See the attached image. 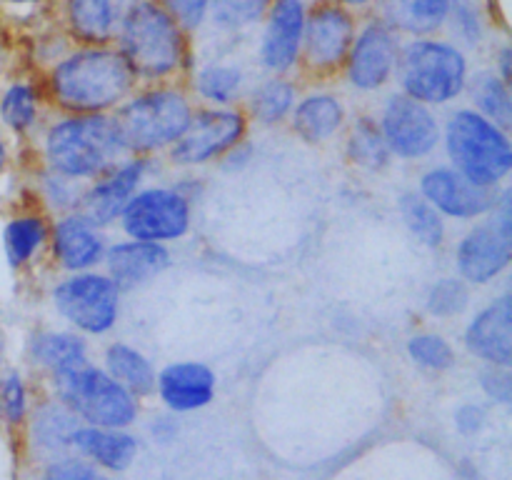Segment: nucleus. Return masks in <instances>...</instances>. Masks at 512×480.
I'll return each mask as SVG.
<instances>
[{
  "label": "nucleus",
  "mask_w": 512,
  "mask_h": 480,
  "mask_svg": "<svg viewBox=\"0 0 512 480\" xmlns=\"http://www.w3.org/2000/svg\"><path fill=\"white\" fill-rule=\"evenodd\" d=\"M48 238L50 225L40 213L13 215L3 228V253L10 268L20 270L33 263L48 245Z\"/></svg>",
  "instance_id": "nucleus-30"
},
{
  "label": "nucleus",
  "mask_w": 512,
  "mask_h": 480,
  "mask_svg": "<svg viewBox=\"0 0 512 480\" xmlns=\"http://www.w3.org/2000/svg\"><path fill=\"white\" fill-rule=\"evenodd\" d=\"M50 253L58 268L65 273H85L95 265L103 263L105 258V235L95 223H90L83 213L60 215L50 228Z\"/></svg>",
  "instance_id": "nucleus-19"
},
{
  "label": "nucleus",
  "mask_w": 512,
  "mask_h": 480,
  "mask_svg": "<svg viewBox=\"0 0 512 480\" xmlns=\"http://www.w3.org/2000/svg\"><path fill=\"white\" fill-rule=\"evenodd\" d=\"M95 468L78 458H60L45 468L43 480H93Z\"/></svg>",
  "instance_id": "nucleus-44"
},
{
  "label": "nucleus",
  "mask_w": 512,
  "mask_h": 480,
  "mask_svg": "<svg viewBox=\"0 0 512 480\" xmlns=\"http://www.w3.org/2000/svg\"><path fill=\"white\" fill-rule=\"evenodd\" d=\"M470 78V60L463 48L433 35V38H410L400 45L395 80L400 93L428 108H440L460 95Z\"/></svg>",
  "instance_id": "nucleus-5"
},
{
  "label": "nucleus",
  "mask_w": 512,
  "mask_h": 480,
  "mask_svg": "<svg viewBox=\"0 0 512 480\" xmlns=\"http://www.w3.org/2000/svg\"><path fill=\"white\" fill-rule=\"evenodd\" d=\"M275 0H210L208 20L218 33L238 35L265 20Z\"/></svg>",
  "instance_id": "nucleus-35"
},
{
  "label": "nucleus",
  "mask_w": 512,
  "mask_h": 480,
  "mask_svg": "<svg viewBox=\"0 0 512 480\" xmlns=\"http://www.w3.org/2000/svg\"><path fill=\"white\" fill-rule=\"evenodd\" d=\"M305 13L308 5L303 0H275L265 15L258 40V63L268 75H290L298 68Z\"/></svg>",
  "instance_id": "nucleus-17"
},
{
  "label": "nucleus",
  "mask_w": 512,
  "mask_h": 480,
  "mask_svg": "<svg viewBox=\"0 0 512 480\" xmlns=\"http://www.w3.org/2000/svg\"><path fill=\"white\" fill-rule=\"evenodd\" d=\"M30 360L55 378L90 363L88 340L73 330H40L28 343Z\"/></svg>",
  "instance_id": "nucleus-27"
},
{
  "label": "nucleus",
  "mask_w": 512,
  "mask_h": 480,
  "mask_svg": "<svg viewBox=\"0 0 512 480\" xmlns=\"http://www.w3.org/2000/svg\"><path fill=\"white\" fill-rule=\"evenodd\" d=\"M138 88V78L115 45H73L40 83L43 98L65 115H113Z\"/></svg>",
  "instance_id": "nucleus-1"
},
{
  "label": "nucleus",
  "mask_w": 512,
  "mask_h": 480,
  "mask_svg": "<svg viewBox=\"0 0 512 480\" xmlns=\"http://www.w3.org/2000/svg\"><path fill=\"white\" fill-rule=\"evenodd\" d=\"M468 305L470 285L458 275H445V278L435 280L428 290V298H425V310L438 320L458 318L468 310Z\"/></svg>",
  "instance_id": "nucleus-38"
},
{
  "label": "nucleus",
  "mask_w": 512,
  "mask_h": 480,
  "mask_svg": "<svg viewBox=\"0 0 512 480\" xmlns=\"http://www.w3.org/2000/svg\"><path fill=\"white\" fill-rule=\"evenodd\" d=\"M133 0H55L65 38L80 48L113 45Z\"/></svg>",
  "instance_id": "nucleus-18"
},
{
  "label": "nucleus",
  "mask_w": 512,
  "mask_h": 480,
  "mask_svg": "<svg viewBox=\"0 0 512 480\" xmlns=\"http://www.w3.org/2000/svg\"><path fill=\"white\" fill-rule=\"evenodd\" d=\"M75 428H78L75 425V415L70 410H65L58 400L40 405L35 410L33 435L40 448H70V435H73Z\"/></svg>",
  "instance_id": "nucleus-36"
},
{
  "label": "nucleus",
  "mask_w": 512,
  "mask_h": 480,
  "mask_svg": "<svg viewBox=\"0 0 512 480\" xmlns=\"http://www.w3.org/2000/svg\"><path fill=\"white\" fill-rule=\"evenodd\" d=\"M333 3L343 5V8L353 10V13L358 15V13H363V10L375 8V3H378V0H333Z\"/></svg>",
  "instance_id": "nucleus-47"
},
{
  "label": "nucleus",
  "mask_w": 512,
  "mask_h": 480,
  "mask_svg": "<svg viewBox=\"0 0 512 480\" xmlns=\"http://www.w3.org/2000/svg\"><path fill=\"white\" fill-rule=\"evenodd\" d=\"M453 0H378L373 15L408 38H433L445 28Z\"/></svg>",
  "instance_id": "nucleus-24"
},
{
  "label": "nucleus",
  "mask_w": 512,
  "mask_h": 480,
  "mask_svg": "<svg viewBox=\"0 0 512 480\" xmlns=\"http://www.w3.org/2000/svg\"><path fill=\"white\" fill-rule=\"evenodd\" d=\"M445 25L450 28L453 43L463 50L480 48L488 38V23L475 0H453Z\"/></svg>",
  "instance_id": "nucleus-37"
},
{
  "label": "nucleus",
  "mask_w": 512,
  "mask_h": 480,
  "mask_svg": "<svg viewBox=\"0 0 512 480\" xmlns=\"http://www.w3.org/2000/svg\"><path fill=\"white\" fill-rule=\"evenodd\" d=\"M295 103H298V85L288 75H268L250 85L240 108L248 115L250 123L273 128L290 118Z\"/></svg>",
  "instance_id": "nucleus-28"
},
{
  "label": "nucleus",
  "mask_w": 512,
  "mask_h": 480,
  "mask_svg": "<svg viewBox=\"0 0 512 480\" xmlns=\"http://www.w3.org/2000/svg\"><path fill=\"white\" fill-rule=\"evenodd\" d=\"M400 35L383 23L378 15H368L358 25L348 60L343 65V80L360 95H373L395 80L400 55Z\"/></svg>",
  "instance_id": "nucleus-13"
},
{
  "label": "nucleus",
  "mask_w": 512,
  "mask_h": 480,
  "mask_svg": "<svg viewBox=\"0 0 512 480\" xmlns=\"http://www.w3.org/2000/svg\"><path fill=\"white\" fill-rule=\"evenodd\" d=\"M105 270L108 278L118 285V290H135L150 283L155 275L163 273L173 263V253L168 245L148 243V240H120L105 250Z\"/></svg>",
  "instance_id": "nucleus-22"
},
{
  "label": "nucleus",
  "mask_w": 512,
  "mask_h": 480,
  "mask_svg": "<svg viewBox=\"0 0 512 480\" xmlns=\"http://www.w3.org/2000/svg\"><path fill=\"white\" fill-rule=\"evenodd\" d=\"M358 15L333 0H315L305 13L303 45H300L298 73L305 80L325 83L343 73L350 45L358 33Z\"/></svg>",
  "instance_id": "nucleus-8"
},
{
  "label": "nucleus",
  "mask_w": 512,
  "mask_h": 480,
  "mask_svg": "<svg viewBox=\"0 0 512 480\" xmlns=\"http://www.w3.org/2000/svg\"><path fill=\"white\" fill-rule=\"evenodd\" d=\"M400 218H403L408 233L418 240L420 245L430 250H438L445 245L448 238V228H445V218L418 193V190H408L400 195Z\"/></svg>",
  "instance_id": "nucleus-34"
},
{
  "label": "nucleus",
  "mask_w": 512,
  "mask_h": 480,
  "mask_svg": "<svg viewBox=\"0 0 512 480\" xmlns=\"http://www.w3.org/2000/svg\"><path fill=\"white\" fill-rule=\"evenodd\" d=\"M378 128L390 155L413 163L430 158L443 140V125L435 110L403 93L385 98Z\"/></svg>",
  "instance_id": "nucleus-14"
},
{
  "label": "nucleus",
  "mask_w": 512,
  "mask_h": 480,
  "mask_svg": "<svg viewBox=\"0 0 512 480\" xmlns=\"http://www.w3.org/2000/svg\"><path fill=\"white\" fill-rule=\"evenodd\" d=\"M40 105H43L40 85L30 80H13L0 93V120L8 130L25 135L38 125Z\"/></svg>",
  "instance_id": "nucleus-33"
},
{
  "label": "nucleus",
  "mask_w": 512,
  "mask_h": 480,
  "mask_svg": "<svg viewBox=\"0 0 512 480\" xmlns=\"http://www.w3.org/2000/svg\"><path fill=\"white\" fill-rule=\"evenodd\" d=\"M290 128L303 143L323 145L338 138L348 125V108L343 98L328 90H313L298 98L290 113Z\"/></svg>",
  "instance_id": "nucleus-23"
},
{
  "label": "nucleus",
  "mask_w": 512,
  "mask_h": 480,
  "mask_svg": "<svg viewBox=\"0 0 512 480\" xmlns=\"http://www.w3.org/2000/svg\"><path fill=\"white\" fill-rule=\"evenodd\" d=\"M195 105L183 83L143 85L113 113L128 155L168 153L185 135Z\"/></svg>",
  "instance_id": "nucleus-4"
},
{
  "label": "nucleus",
  "mask_w": 512,
  "mask_h": 480,
  "mask_svg": "<svg viewBox=\"0 0 512 480\" xmlns=\"http://www.w3.org/2000/svg\"><path fill=\"white\" fill-rule=\"evenodd\" d=\"M510 368H495V365H488V368L480 373V388L495 403H510L512 398V380H510Z\"/></svg>",
  "instance_id": "nucleus-43"
},
{
  "label": "nucleus",
  "mask_w": 512,
  "mask_h": 480,
  "mask_svg": "<svg viewBox=\"0 0 512 480\" xmlns=\"http://www.w3.org/2000/svg\"><path fill=\"white\" fill-rule=\"evenodd\" d=\"M250 120L240 105L235 108H195L190 128L183 138L168 150V160L178 168H200V165L223 160L238 145L245 143Z\"/></svg>",
  "instance_id": "nucleus-12"
},
{
  "label": "nucleus",
  "mask_w": 512,
  "mask_h": 480,
  "mask_svg": "<svg viewBox=\"0 0 512 480\" xmlns=\"http://www.w3.org/2000/svg\"><path fill=\"white\" fill-rule=\"evenodd\" d=\"M8 160H10L8 143H5V138H3V135H0V175H3L5 168H8Z\"/></svg>",
  "instance_id": "nucleus-48"
},
{
  "label": "nucleus",
  "mask_w": 512,
  "mask_h": 480,
  "mask_svg": "<svg viewBox=\"0 0 512 480\" xmlns=\"http://www.w3.org/2000/svg\"><path fill=\"white\" fill-rule=\"evenodd\" d=\"M3 3H10V5H40V3H48V0H3Z\"/></svg>",
  "instance_id": "nucleus-50"
},
{
  "label": "nucleus",
  "mask_w": 512,
  "mask_h": 480,
  "mask_svg": "<svg viewBox=\"0 0 512 480\" xmlns=\"http://www.w3.org/2000/svg\"><path fill=\"white\" fill-rule=\"evenodd\" d=\"M30 413V393L20 370L0 373V418L8 425H23Z\"/></svg>",
  "instance_id": "nucleus-40"
},
{
  "label": "nucleus",
  "mask_w": 512,
  "mask_h": 480,
  "mask_svg": "<svg viewBox=\"0 0 512 480\" xmlns=\"http://www.w3.org/2000/svg\"><path fill=\"white\" fill-rule=\"evenodd\" d=\"M150 170H153V158L128 155V158L120 160L115 168H110L108 173L100 175L98 180L85 185L78 213H83L85 218H88L90 223L98 225L100 230L118 223L125 205H128L130 200H133V195L143 188Z\"/></svg>",
  "instance_id": "nucleus-15"
},
{
  "label": "nucleus",
  "mask_w": 512,
  "mask_h": 480,
  "mask_svg": "<svg viewBox=\"0 0 512 480\" xmlns=\"http://www.w3.org/2000/svg\"><path fill=\"white\" fill-rule=\"evenodd\" d=\"M408 358L430 373H445L455 365V348L438 333H418L405 345Z\"/></svg>",
  "instance_id": "nucleus-39"
},
{
  "label": "nucleus",
  "mask_w": 512,
  "mask_h": 480,
  "mask_svg": "<svg viewBox=\"0 0 512 480\" xmlns=\"http://www.w3.org/2000/svg\"><path fill=\"white\" fill-rule=\"evenodd\" d=\"M158 3L190 38L208 23L210 0H158Z\"/></svg>",
  "instance_id": "nucleus-42"
},
{
  "label": "nucleus",
  "mask_w": 512,
  "mask_h": 480,
  "mask_svg": "<svg viewBox=\"0 0 512 480\" xmlns=\"http://www.w3.org/2000/svg\"><path fill=\"white\" fill-rule=\"evenodd\" d=\"M303 3H315V0H303Z\"/></svg>",
  "instance_id": "nucleus-52"
},
{
  "label": "nucleus",
  "mask_w": 512,
  "mask_h": 480,
  "mask_svg": "<svg viewBox=\"0 0 512 480\" xmlns=\"http://www.w3.org/2000/svg\"><path fill=\"white\" fill-rule=\"evenodd\" d=\"M93 480H110V478H103V475H95Z\"/></svg>",
  "instance_id": "nucleus-51"
},
{
  "label": "nucleus",
  "mask_w": 512,
  "mask_h": 480,
  "mask_svg": "<svg viewBox=\"0 0 512 480\" xmlns=\"http://www.w3.org/2000/svg\"><path fill=\"white\" fill-rule=\"evenodd\" d=\"M488 413L480 403H465L455 410V428L463 435H478L485 428Z\"/></svg>",
  "instance_id": "nucleus-45"
},
{
  "label": "nucleus",
  "mask_w": 512,
  "mask_h": 480,
  "mask_svg": "<svg viewBox=\"0 0 512 480\" xmlns=\"http://www.w3.org/2000/svg\"><path fill=\"white\" fill-rule=\"evenodd\" d=\"M218 375L203 360H175L155 375V393L170 413H193L213 403Z\"/></svg>",
  "instance_id": "nucleus-20"
},
{
  "label": "nucleus",
  "mask_w": 512,
  "mask_h": 480,
  "mask_svg": "<svg viewBox=\"0 0 512 480\" xmlns=\"http://www.w3.org/2000/svg\"><path fill=\"white\" fill-rule=\"evenodd\" d=\"M512 260V208L510 190L500 193L488 220L475 223L455 248L458 278L468 285H488L508 270Z\"/></svg>",
  "instance_id": "nucleus-10"
},
{
  "label": "nucleus",
  "mask_w": 512,
  "mask_h": 480,
  "mask_svg": "<svg viewBox=\"0 0 512 480\" xmlns=\"http://www.w3.org/2000/svg\"><path fill=\"white\" fill-rule=\"evenodd\" d=\"M53 390L55 400L85 425L125 430L138 420L140 400L98 365L55 375Z\"/></svg>",
  "instance_id": "nucleus-7"
},
{
  "label": "nucleus",
  "mask_w": 512,
  "mask_h": 480,
  "mask_svg": "<svg viewBox=\"0 0 512 480\" xmlns=\"http://www.w3.org/2000/svg\"><path fill=\"white\" fill-rule=\"evenodd\" d=\"M345 155L353 165L363 170H383L390 163V150L385 145L383 133L378 128V120L370 115H358L350 123L348 138H345Z\"/></svg>",
  "instance_id": "nucleus-32"
},
{
  "label": "nucleus",
  "mask_w": 512,
  "mask_h": 480,
  "mask_svg": "<svg viewBox=\"0 0 512 480\" xmlns=\"http://www.w3.org/2000/svg\"><path fill=\"white\" fill-rule=\"evenodd\" d=\"M418 193L443 218L460 220V223H473L478 218H488L500 198L498 190L480 188V185L470 183L450 165H433V168L425 170L420 175Z\"/></svg>",
  "instance_id": "nucleus-16"
},
{
  "label": "nucleus",
  "mask_w": 512,
  "mask_h": 480,
  "mask_svg": "<svg viewBox=\"0 0 512 480\" xmlns=\"http://www.w3.org/2000/svg\"><path fill=\"white\" fill-rule=\"evenodd\" d=\"M5 350H8V343H5V333L0 330V373L5 368Z\"/></svg>",
  "instance_id": "nucleus-49"
},
{
  "label": "nucleus",
  "mask_w": 512,
  "mask_h": 480,
  "mask_svg": "<svg viewBox=\"0 0 512 480\" xmlns=\"http://www.w3.org/2000/svg\"><path fill=\"white\" fill-rule=\"evenodd\" d=\"M188 78L193 93L210 108H235L248 93V73L235 60H208Z\"/></svg>",
  "instance_id": "nucleus-26"
},
{
  "label": "nucleus",
  "mask_w": 512,
  "mask_h": 480,
  "mask_svg": "<svg viewBox=\"0 0 512 480\" xmlns=\"http://www.w3.org/2000/svg\"><path fill=\"white\" fill-rule=\"evenodd\" d=\"M83 190L85 183H75V180L63 178V175L58 173H50V170H45V173L40 175V195H43V200L48 203V208L60 215L78 210Z\"/></svg>",
  "instance_id": "nucleus-41"
},
{
  "label": "nucleus",
  "mask_w": 512,
  "mask_h": 480,
  "mask_svg": "<svg viewBox=\"0 0 512 480\" xmlns=\"http://www.w3.org/2000/svg\"><path fill=\"white\" fill-rule=\"evenodd\" d=\"M463 343L470 355L495 368L512 363V303L510 295L490 300L470 318L463 330Z\"/></svg>",
  "instance_id": "nucleus-21"
},
{
  "label": "nucleus",
  "mask_w": 512,
  "mask_h": 480,
  "mask_svg": "<svg viewBox=\"0 0 512 480\" xmlns=\"http://www.w3.org/2000/svg\"><path fill=\"white\" fill-rule=\"evenodd\" d=\"M465 93L470 98V108L498 128H512V95L510 83H505L495 70H478L468 78Z\"/></svg>",
  "instance_id": "nucleus-31"
},
{
  "label": "nucleus",
  "mask_w": 512,
  "mask_h": 480,
  "mask_svg": "<svg viewBox=\"0 0 512 480\" xmlns=\"http://www.w3.org/2000/svg\"><path fill=\"white\" fill-rule=\"evenodd\" d=\"M53 308L80 335H105L120 315V290L105 273H70L53 288Z\"/></svg>",
  "instance_id": "nucleus-11"
},
{
  "label": "nucleus",
  "mask_w": 512,
  "mask_h": 480,
  "mask_svg": "<svg viewBox=\"0 0 512 480\" xmlns=\"http://www.w3.org/2000/svg\"><path fill=\"white\" fill-rule=\"evenodd\" d=\"M495 73H498L500 78L505 80V83H510V48H508V45H503V48H500V53H498V70H495Z\"/></svg>",
  "instance_id": "nucleus-46"
},
{
  "label": "nucleus",
  "mask_w": 512,
  "mask_h": 480,
  "mask_svg": "<svg viewBox=\"0 0 512 480\" xmlns=\"http://www.w3.org/2000/svg\"><path fill=\"white\" fill-rule=\"evenodd\" d=\"M440 143H445L450 168L470 183L498 190V185L508 180L512 170L510 133L473 108H458L448 115Z\"/></svg>",
  "instance_id": "nucleus-6"
},
{
  "label": "nucleus",
  "mask_w": 512,
  "mask_h": 480,
  "mask_svg": "<svg viewBox=\"0 0 512 480\" xmlns=\"http://www.w3.org/2000/svg\"><path fill=\"white\" fill-rule=\"evenodd\" d=\"M113 45L140 85L183 83L195 68L193 38L158 0H133Z\"/></svg>",
  "instance_id": "nucleus-2"
},
{
  "label": "nucleus",
  "mask_w": 512,
  "mask_h": 480,
  "mask_svg": "<svg viewBox=\"0 0 512 480\" xmlns=\"http://www.w3.org/2000/svg\"><path fill=\"white\" fill-rule=\"evenodd\" d=\"M118 223L130 240L175 243L193 228V198L180 185H143Z\"/></svg>",
  "instance_id": "nucleus-9"
},
{
  "label": "nucleus",
  "mask_w": 512,
  "mask_h": 480,
  "mask_svg": "<svg viewBox=\"0 0 512 480\" xmlns=\"http://www.w3.org/2000/svg\"><path fill=\"white\" fill-rule=\"evenodd\" d=\"M45 170L75 183H93L128 158L113 115H63L40 143Z\"/></svg>",
  "instance_id": "nucleus-3"
},
{
  "label": "nucleus",
  "mask_w": 512,
  "mask_h": 480,
  "mask_svg": "<svg viewBox=\"0 0 512 480\" xmlns=\"http://www.w3.org/2000/svg\"><path fill=\"white\" fill-rule=\"evenodd\" d=\"M70 448H75L100 468L120 473V470L130 468V463L138 455V440L128 430L78 425L70 435Z\"/></svg>",
  "instance_id": "nucleus-25"
},
{
  "label": "nucleus",
  "mask_w": 512,
  "mask_h": 480,
  "mask_svg": "<svg viewBox=\"0 0 512 480\" xmlns=\"http://www.w3.org/2000/svg\"><path fill=\"white\" fill-rule=\"evenodd\" d=\"M103 368L105 373L113 375L138 400L155 393V375H158V370H155L153 360L143 350L135 348V345L120 343V340L105 345Z\"/></svg>",
  "instance_id": "nucleus-29"
}]
</instances>
